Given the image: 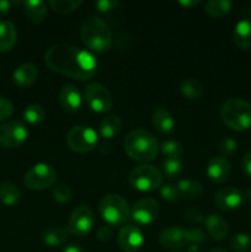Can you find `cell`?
<instances>
[{"label":"cell","mask_w":251,"mask_h":252,"mask_svg":"<svg viewBox=\"0 0 251 252\" xmlns=\"http://www.w3.org/2000/svg\"><path fill=\"white\" fill-rule=\"evenodd\" d=\"M38 78V69L34 64L25 63L17 66L12 74L15 84L20 88H29L32 84L36 83Z\"/></svg>","instance_id":"obj_19"},{"label":"cell","mask_w":251,"mask_h":252,"mask_svg":"<svg viewBox=\"0 0 251 252\" xmlns=\"http://www.w3.org/2000/svg\"><path fill=\"white\" fill-rule=\"evenodd\" d=\"M188 234H189V241L193 244H202L207 240L206 235H204V233L199 228L188 229Z\"/></svg>","instance_id":"obj_41"},{"label":"cell","mask_w":251,"mask_h":252,"mask_svg":"<svg viewBox=\"0 0 251 252\" xmlns=\"http://www.w3.org/2000/svg\"><path fill=\"white\" fill-rule=\"evenodd\" d=\"M182 167H184V164H182L181 159H165L161 164V174L162 176L169 180L175 179L181 174Z\"/></svg>","instance_id":"obj_33"},{"label":"cell","mask_w":251,"mask_h":252,"mask_svg":"<svg viewBox=\"0 0 251 252\" xmlns=\"http://www.w3.org/2000/svg\"><path fill=\"white\" fill-rule=\"evenodd\" d=\"M152 123L160 133H170L175 127L174 117L165 107H157L153 111Z\"/></svg>","instance_id":"obj_22"},{"label":"cell","mask_w":251,"mask_h":252,"mask_svg":"<svg viewBox=\"0 0 251 252\" xmlns=\"http://www.w3.org/2000/svg\"><path fill=\"white\" fill-rule=\"evenodd\" d=\"M14 113V105L6 97L0 96V122L10 118Z\"/></svg>","instance_id":"obj_38"},{"label":"cell","mask_w":251,"mask_h":252,"mask_svg":"<svg viewBox=\"0 0 251 252\" xmlns=\"http://www.w3.org/2000/svg\"><path fill=\"white\" fill-rule=\"evenodd\" d=\"M206 229L208 231V235L213 240L221 241L228 236L229 225L224 218H221L218 214H209L204 219Z\"/></svg>","instance_id":"obj_18"},{"label":"cell","mask_w":251,"mask_h":252,"mask_svg":"<svg viewBox=\"0 0 251 252\" xmlns=\"http://www.w3.org/2000/svg\"><path fill=\"white\" fill-rule=\"evenodd\" d=\"M94 226H95V214L91 211L90 207L79 206L71 213L68 220V225H66V230L71 235L83 238L91 233Z\"/></svg>","instance_id":"obj_9"},{"label":"cell","mask_w":251,"mask_h":252,"mask_svg":"<svg viewBox=\"0 0 251 252\" xmlns=\"http://www.w3.org/2000/svg\"><path fill=\"white\" fill-rule=\"evenodd\" d=\"M12 2L9 0H0V15H5L11 9Z\"/></svg>","instance_id":"obj_44"},{"label":"cell","mask_w":251,"mask_h":252,"mask_svg":"<svg viewBox=\"0 0 251 252\" xmlns=\"http://www.w3.org/2000/svg\"><path fill=\"white\" fill-rule=\"evenodd\" d=\"M230 248L231 250L235 252H246L250 249V236L245 233L235 234L233 238L230 239Z\"/></svg>","instance_id":"obj_34"},{"label":"cell","mask_w":251,"mask_h":252,"mask_svg":"<svg viewBox=\"0 0 251 252\" xmlns=\"http://www.w3.org/2000/svg\"><path fill=\"white\" fill-rule=\"evenodd\" d=\"M238 149V142L234 139L233 137H226L220 140L219 143V150L223 153L224 155H231L236 152Z\"/></svg>","instance_id":"obj_37"},{"label":"cell","mask_w":251,"mask_h":252,"mask_svg":"<svg viewBox=\"0 0 251 252\" xmlns=\"http://www.w3.org/2000/svg\"><path fill=\"white\" fill-rule=\"evenodd\" d=\"M231 166L224 157H213L207 165V176L214 184H223L230 175Z\"/></svg>","instance_id":"obj_16"},{"label":"cell","mask_w":251,"mask_h":252,"mask_svg":"<svg viewBox=\"0 0 251 252\" xmlns=\"http://www.w3.org/2000/svg\"><path fill=\"white\" fill-rule=\"evenodd\" d=\"M112 235H113V231L110 225H103L101 226V228H98L97 239L100 241H102V243H107V241H110L111 239H112Z\"/></svg>","instance_id":"obj_42"},{"label":"cell","mask_w":251,"mask_h":252,"mask_svg":"<svg viewBox=\"0 0 251 252\" xmlns=\"http://www.w3.org/2000/svg\"><path fill=\"white\" fill-rule=\"evenodd\" d=\"M57 181V172L51 165L39 162L27 170L24 177V184L27 189L41 191L52 187Z\"/></svg>","instance_id":"obj_7"},{"label":"cell","mask_w":251,"mask_h":252,"mask_svg":"<svg viewBox=\"0 0 251 252\" xmlns=\"http://www.w3.org/2000/svg\"><path fill=\"white\" fill-rule=\"evenodd\" d=\"M17 41L16 26L11 21H0V52L6 53L15 47Z\"/></svg>","instance_id":"obj_21"},{"label":"cell","mask_w":251,"mask_h":252,"mask_svg":"<svg viewBox=\"0 0 251 252\" xmlns=\"http://www.w3.org/2000/svg\"><path fill=\"white\" fill-rule=\"evenodd\" d=\"M184 218L189 223H202L204 221V217L202 216L201 212L196 208H186L184 211Z\"/></svg>","instance_id":"obj_39"},{"label":"cell","mask_w":251,"mask_h":252,"mask_svg":"<svg viewBox=\"0 0 251 252\" xmlns=\"http://www.w3.org/2000/svg\"><path fill=\"white\" fill-rule=\"evenodd\" d=\"M159 243L162 248L169 249V250H179V249L185 248L191 243L188 229L169 226L160 233Z\"/></svg>","instance_id":"obj_13"},{"label":"cell","mask_w":251,"mask_h":252,"mask_svg":"<svg viewBox=\"0 0 251 252\" xmlns=\"http://www.w3.org/2000/svg\"><path fill=\"white\" fill-rule=\"evenodd\" d=\"M21 192L16 185L11 182H1L0 184V202L4 206H15L20 201Z\"/></svg>","instance_id":"obj_27"},{"label":"cell","mask_w":251,"mask_h":252,"mask_svg":"<svg viewBox=\"0 0 251 252\" xmlns=\"http://www.w3.org/2000/svg\"><path fill=\"white\" fill-rule=\"evenodd\" d=\"M160 150H161L162 155L166 159H181L185 152L181 143L176 142V140H166V142H164L160 147Z\"/></svg>","instance_id":"obj_32"},{"label":"cell","mask_w":251,"mask_h":252,"mask_svg":"<svg viewBox=\"0 0 251 252\" xmlns=\"http://www.w3.org/2000/svg\"><path fill=\"white\" fill-rule=\"evenodd\" d=\"M161 172L152 165H139L128 175V182L133 189L140 192H150L160 189L162 185Z\"/></svg>","instance_id":"obj_6"},{"label":"cell","mask_w":251,"mask_h":252,"mask_svg":"<svg viewBox=\"0 0 251 252\" xmlns=\"http://www.w3.org/2000/svg\"><path fill=\"white\" fill-rule=\"evenodd\" d=\"M246 199H248V201L251 203V189L246 192Z\"/></svg>","instance_id":"obj_47"},{"label":"cell","mask_w":251,"mask_h":252,"mask_svg":"<svg viewBox=\"0 0 251 252\" xmlns=\"http://www.w3.org/2000/svg\"><path fill=\"white\" fill-rule=\"evenodd\" d=\"M241 169H243L244 174L251 176V150L244 155L243 161H241Z\"/></svg>","instance_id":"obj_43"},{"label":"cell","mask_w":251,"mask_h":252,"mask_svg":"<svg viewBox=\"0 0 251 252\" xmlns=\"http://www.w3.org/2000/svg\"><path fill=\"white\" fill-rule=\"evenodd\" d=\"M233 7V2L230 0H209L206 2V12L211 17L220 19L228 15Z\"/></svg>","instance_id":"obj_28"},{"label":"cell","mask_w":251,"mask_h":252,"mask_svg":"<svg viewBox=\"0 0 251 252\" xmlns=\"http://www.w3.org/2000/svg\"><path fill=\"white\" fill-rule=\"evenodd\" d=\"M68 230L61 226H49L42 231V241L51 248L61 246L68 240Z\"/></svg>","instance_id":"obj_25"},{"label":"cell","mask_w":251,"mask_h":252,"mask_svg":"<svg viewBox=\"0 0 251 252\" xmlns=\"http://www.w3.org/2000/svg\"><path fill=\"white\" fill-rule=\"evenodd\" d=\"M243 193L235 187H224L220 189L214 196V203L219 209L231 212L238 209L243 203Z\"/></svg>","instance_id":"obj_15"},{"label":"cell","mask_w":251,"mask_h":252,"mask_svg":"<svg viewBox=\"0 0 251 252\" xmlns=\"http://www.w3.org/2000/svg\"><path fill=\"white\" fill-rule=\"evenodd\" d=\"M209 252H228V251L223 250V249H213V250H211Z\"/></svg>","instance_id":"obj_48"},{"label":"cell","mask_w":251,"mask_h":252,"mask_svg":"<svg viewBox=\"0 0 251 252\" xmlns=\"http://www.w3.org/2000/svg\"><path fill=\"white\" fill-rule=\"evenodd\" d=\"M46 117V111L41 105L31 103L24 110V118L30 125H39Z\"/></svg>","instance_id":"obj_31"},{"label":"cell","mask_w":251,"mask_h":252,"mask_svg":"<svg viewBox=\"0 0 251 252\" xmlns=\"http://www.w3.org/2000/svg\"><path fill=\"white\" fill-rule=\"evenodd\" d=\"M73 198V192H71L70 187L65 186V185H58L54 187L53 189V199L58 203L64 204L69 203Z\"/></svg>","instance_id":"obj_35"},{"label":"cell","mask_w":251,"mask_h":252,"mask_svg":"<svg viewBox=\"0 0 251 252\" xmlns=\"http://www.w3.org/2000/svg\"><path fill=\"white\" fill-rule=\"evenodd\" d=\"M81 39L91 51L102 53L110 49L112 34L108 25L97 16H88L81 25Z\"/></svg>","instance_id":"obj_3"},{"label":"cell","mask_w":251,"mask_h":252,"mask_svg":"<svg viewBox=\"0 0 251 252\" xmlns=\"http://www.w3.org/2000/svg\"><path fill=\"white\" fill-rule=\"evenodd\" d=\"M29 129L21 121H9L0 126V145L7 149H14L26 142Z\"/></svg>","instance_id":"obj_11"},{"label":"cell","mask_w":251,"mask_h":252,"mask_svg":"<svg viewBox=\"0 0 251 252\" xmlns=\"http://www.w3.org/2000/svg\"><path fill=\"white\" fill-rule=\"evenodd\" d=\"M24 6L25 15L32 24H41L47 15L46 2L41 0H26L21 2Z\"/></svg>","instance_id":"obj_23"},{"label":"cell","mask_w":251,"mask_h":252,"mask_svg":"<svg viewBox=\"0 0 251 252\" xmlns=\"http://www.w3.org/2000/svg\"><path fill=\"white\" fill-rule=\"evenodd\" d=\"M95 7L97 9V11L100 12H110L112 11L115 7H117L118 1L116 0H98L95 1Z\"/></svg>","instance_id":"obj_40"},{"label":"cell","mask_w":251,"mask_h":252,"mask_svg":"<svg viewBox=\"0 0 251 252\" xmlns=\"http://www.w3.org/2000/svg\"><path fill=\"white\" fill-rule=\"evenodd\" d=\"M233 41L236 47L248 51L251 49V21L244 19L235 25L233 31Z\"/></svg>","instance_id":"obj_20"},{"label":"cell","mask_w":251,"mask_h":252,"mask_svg":"<svg viewBox=\"0 0 251 252\" xmlns=\"http://www.w3.org/2000/svg\"><path fill=\"white\" fill-rule=\"evenodd\" d=\"M180 194L186 198H197L203 193V185L194 180H181L176 185Z\"/></svg>","instance_id":"obj_29"},{"label":"cell","mask_w":251,"mask_h":252,"mask_svg":"<svg viewBox=\"0 0 251 252\" xmlns=\"http://www.w3.org/2000/svg\"><path fill=\"white\" fill-rule=\"evenodd\" d=\"M220 118L230 129L244 132L251 128V105L238 97L228 98L220 107Z\"/></svg>","instance_id":"obj_4"},{"label":"cell","mask_w":251,"mask_h":252,"mask_svg":"<svg viewBox=\"0 0 251 252\" xmlns=\"http://www.w3.org/2000/svg\"><path fill=\"white\" fill-rule=\"evenodd\" d=\"M180 91L189 100H199L204 95V86L198 79L187 78L180 83Z\"/></svg>","instance_id":"obj_26"},{"label":"cell","mask_w":251,"mask_h":252,"mask_svg":"<svg viewBox=\"0 0 251 252\" xmlns=\"http://www.w3.org/2000/svg\"><path fill=\"white\" fill-rule=\"evenodd\" d=\"M159 211V203L157 199L147 197L133 204L130 209V217L138 225H149L157 220Z\"/></svg>","instance_id":"obj_12"},{"label":"cell","mask_w":251,"mask_h":252,"mask_svg":"<svg viewBox=\"0 0 251 252\" xmlns=\"http://www.w3.org/2000/svg\"><path fill=\"white\" fill-rule=\"evenodd\" d=\"M85 98L89 107L97 113L108 112L112 108V95L110 90L100 83H90L86 85Z\"/></svg>","instance_id":"obj_10"},{"label":"cell","mask_w":251,"mask_h":252,"mask_svg":"<svg viewBox=\"0 0 251 252\" xmlns=\"http://www.w3.org/2000/svg\"><path fill=\"white\" fill-rule=\"evenodd\" d=\"M201 4V0H181L180 1V5L184 7H193V6H197V5Z\"/></svg>","instance_id":"obj_46"},{"label":"cell","mask_w":251,"mask_h":252,"mask_svg":"<svg viewBox=\"0 0 251 252\" xmlns=\"http://www.w3.org/2000/svg\"><path fill=\"white\" fill-rule=\"evenodd\" d=\"M117 243L122 251L137 252L144 244V236L138 226L126 225L118 233Z\"/></svg>","instance_id":"obj_14"},{"label":"cell","mask_w":251,"mask_h":252,"mask_svg":"<svg viewBox=\"0 0 251 252\" xmlns=\"http://www.w3.org/2000/svg\"><path fill=\"white\" fill-rule=\"evenodd\" d=\"M62 252H84V250L80 245H78V244H69L68 246H65V248L62 250Z\"/></svg>","instance_id":"obj_45"},{"label":"cell","mask_w":251,"mask_h":252,"mask_svg":"<svg viewBox=\"0 0 251 252\" xmlns=\"http://www.w3.org/2000/svg\"><path fill=\"white\" fill-rule=\"evenodd\" d=\"M159 144L154 135L143 128L130 130L125 139V150L128 157L138 162L152 161L159 153Z\"/></svg>","instance_id":"obj_2"},{"label":"cell","mask_w":251,"mask_h":252,"mask_svg":"<svg viewBox=\"0 0 251 252\" xmlns=\"http://www.w3.org/2000/svg\"><path fill=\"white\" fill-rule=\"evenodd\" d=\"M59 102L61 106L68 112H75L81 106V95L79 89L73 84H66L62 86L59 91Z\"/></svg>","instance_id":"obj_17"},{"label":"cell","mask_w":251,"mask_h":252,"mask_svg":"<svg viewBox=\"0 0 251 252\" xmlns=\"http://www.w3.org/2000/svg\"><path fill=\"white\" fill-rule=\"evenodd\" d=\"M83 5V0H51L49 6L58 14H70Z\"/></svg>","instance_id":"obj_30"},{"label":"cell","mask_w":251,"mask_h":252,"mask_svg":"<svg viewBox=\"0 0 251 252\" xmlns=\"http://www.w3.org/2000/svg\"><path fill=\"white\" fill-rule=\"evenodd\" d=\"M174 252H175V251H174Z\"/></svg>","instance_id":"obj_49"},{"label":"cell","mask_w":251,"mask_h":252,"mask_svg":"<svg viewBox=\"0 0 251 252\" xmlns=\"http://www.w3.org/2000/svg\"><path fill=\"white\" fill-rule=\"evenodd\" d=\"M160 196L165 199V201L170 202V203H174V202H177L181 197L180 194L179 189L175 185L171 184H166V185H161L160 187Z\"/></svg>","instance_id":"obj_36"},{"label":"cell","mask_w":251,"mask_h":252,"mask_svg":"<svg viewBox=\"0 0 251 252\" xmlns=\"http://www.w3.org/2000/svg\"><path fill=\"white\" fill-rule=\"evenodd\" d=\"M123 126V121L121 118V116L118 115H110L106 116L105 118H102L98 126V130H100V134L102 135L105 139H111L115 135H117L121 132Z\"/></svg>","instance_id":"obj_24"},{"label":"cell","mask_w":251,"mask_h":252,"mask_svg":"<svg viewBox=\"0 0 251 252\" xmlns=\"http://www.w3.org/2000/svg\"><path fill=\"white\" fill-rule=\"evenodd\" d=\"M44 62L51 70L80 81L93 78L97 68L94 56L68 43L52 46L44 54Z\"/></svg>","instance_id":"obj_1"},{"label":"cell","mask_w":251,"mask_h":252,"mask_svg":"<svg viewBox=\"0 0 251 252\" xmlns=\"http://www.w3.org/2000/svg\"><path fill=\"white\" fill-rule=\"evenodd\" d=\"M66 144L73 152L85 154L95 149L97 144V134L88 126H75L66 134Z\"/></svg>","instance_id":"obj_8"},{"label":"cell","mask_w":251,"mask_h":252,"mask_svg":"<svg viewBox=\"0 0 251 252\" xmlns=\"http://www.w3.org/2000/svg\"><path fill=\"white\" fill-rule=\"evenodd\" d=\"M98 211L108 225H122L130 216L128 202L122 196L116 193L103 196L98 203Z\"/></svg>","instance_id":"obj_5"}]
</instances>
